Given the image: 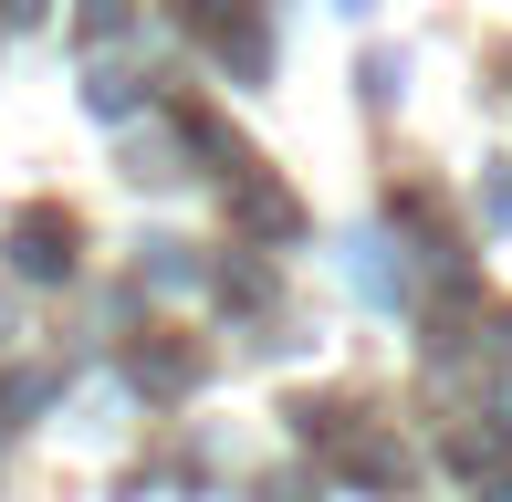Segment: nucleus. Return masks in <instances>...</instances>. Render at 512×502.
I'll list each match as a JSON object with an SVG mask.
<instances>
[{
    "instance_id": "7ed1b4c3",
    "label": "nucleus",
    "mask_w": 512,
    "mask_h": 502,
    "mask_svg": "<svg viewBox=\"0 0 512 502\" xmlns=\"http://www.w3.org/2000/svg\"><path fill=\"white\" fill-rule=\"evenodd\" d=\"M136 387H189V356H136Z\"/></svg>"
},
{
    "instance_id": "39448f33",
    "label": "nucleus",
    "mask_w": 512,
    "mask_h": 502,
    "mask_svg": "<svg viewBox=\"0 0 512 502\" xmlns=\"http://www.w3.org/2000/svg\"><path fill=\"white\" fill-rule=\"evenodd\" d=\"M0 11H11V21H32V11H42V0H0Z\"/></svg>"
},
{
    "instance_id": "20e7f679",
    "label": "nucleus",
    "mask_w": 512,
    "mask_h": 502,
    "mask_svg": "<svg viewBox=\"0 0 512 502\" xmlns=\"http://www.w3.org/2000/svg\"><path fill=\"white\" fill-rule=\"evenodd\" d=\"M84 32H95V42H115V32H126V0H84Z\"/></svg>"
},
{
    "instance_id": "f03ea898",
    "label": "nucleus",
    "mask_w": 512,
    "mask_h": 502,
    "mask_svg": "<svg viewBox=\"0 0 512 502\" xmlns=\"http://www.w3.org/2000/svg\"><path fill=\"white\" fill-rule=\"evenodd\" d=\"M230 178H241V220H251V231H262V241H293V199L272 189V178H251V168H230Z\"/></svg>"
},
{
    "instance_id": "423d86ee",
    "label": "nucleus",
    "mask_w": 512,
    "mask_h": 502,
    "mask_svg": "<svg viewBox=\"0 0 512 502\" xmlns=\"http://www.w3.org/2000/svg\"><path fill=\"white\" fill-rule=\"evenodd\" d=\"M345 11H366V0H345Z\"/></svg>"
},
{
    "instance_id": "f257e3e1",
    "label": "nucleus",
    "mask_w": 512,
    "mask_h": 502,
    "mask_svg": "<svg viewBox=\"0 0 512 502\" xmlns=\"http://www.w3.org/2000/svg\"><path fill=\"white\" fill-rule=\"evenodd\" d=\"M11 272L21 283H63V272H74V220L63 210H21L11 220Z\"/></svg>"
}]
</instances>
